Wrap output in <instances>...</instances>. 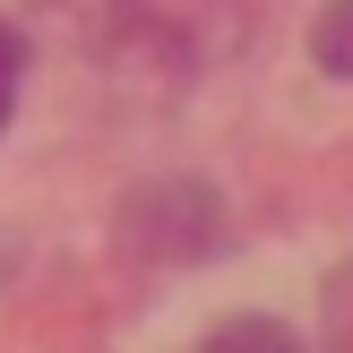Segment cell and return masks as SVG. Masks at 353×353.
I'll return each mask as SVG.
<instances>
[{"label": "cell", "instance_id": "obj_1", "mask_svg": "<svg viewBox=\"0 0 353 353\" xmlns=\"http://www.w3.org/2000/svg\"><path fill=\"white\" fill-rule=\"evenodd\" d=\"M199 353H310L302 336H293L285 319H224V327H207Z\"/></svg>", "mask_w": 353, "mask_h": 353}, {"label": "cell", "instance_id": "obj_2", "mask_svg": "<svg viewBox=\"0 0 353 353\" xmlns=\"http://www.w3.org/2000/svg\"><path fill=\"white\" fill-rule=\"evenodd\" d=\"M310 61H319L327 78H353V0H327V9L310 17Z\"/></svg>", "mask_w": 353, "mask_h": 353}, {"label": "cell", "instance_id": "obj_3", "mask_svg": "<svg viewBox=\"0 0 353 353\" xmlns=\"http://www.w3.org/2000/svg\"><path fill=\"white\" fill-rule=\"evenodd\" d=\"M319 353H353V259L327 276V293H319Z\"/></svg>", "mask_w": 353, "mask_h": 353}, {"label": "cell", "instance_id": "obj_4", "mask_svg": "<svg viewBox=\"0 0 353 353\" xmlns=\"http://www.w3.org/2000/svg\"><path fill=\"white\" fill-rule=\"evenodd\" d=\"M17 69H26V43H17V26L0 17V130H9V103H17Z\"/></svg>", "mask_w": 353, "mask_h": 353}]
</instances>
